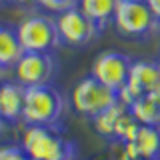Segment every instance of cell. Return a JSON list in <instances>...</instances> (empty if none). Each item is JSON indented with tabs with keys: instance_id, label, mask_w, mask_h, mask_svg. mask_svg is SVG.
<instances>
[{
	"instance_id": "16",
	"label": "cell",
	"mask_w": 160,
	"mask_h": 160,
	"mask_svg": "<svg viewBox=\"0 0 160 160\" xmlns=\"http://www.w3.org/2000/svg\"><path fill=\"white\" fill-rule=\"evenodd\" d=\"M140 126H142V124L130 114V110H126V112L118 118V122H116V128H114V140H118V142H134L136 136H138Z\"/></svg>"
},
{
	"instance_id": "3",
	"label": "cell",
	"mask_w": 160,
	"mask_h": 160,
	"mask_svg": "<svg viewBox=\"0 0 160 160\" xmlns=\"http://www.w3.org/2000/svg\"><path fill=\"white\" fill-rule=\"evenodd\" d=\"M16 34L24 52H54L62 44L56 20L44 14L26 16L16 26Z\"/></svg>"
},
{
	"instance_id": "20",
	"label": "cell",
	"mask_w": 160,
	"mask_h": 160,
	"mask_svg": "<svg viewBox=\"0 0 160 160\" xmlns=\"http://www.w3.org/2000/svg\"><path fill=\"white\" fill-rule=\"evenodd\" d=\"M10 2H16V4H32V2H38V0H10Z\"/></svg>"
},
{
	"instance_id": "23",
	"label": "cell",
	"mask_w": 160,
	"mask_h": 160,
	"mask_svg": "<svg viewBox=\"0 0 160 160\" xmlns=\"http://www.w3.org/2000/svg\"><path fill=\"white\" fill-rule=\"evenodd\" d=\"M156 62H158V64H160V54H158V60H156Z\"/></svg>"
},
{
	"instance_id": "17",
	"label": "cell",
	"mask_w": 160,
	"mask_h": 160,
	"mask_svg": "<svg viewBox=\"0 0 160 160\" xmlns=\"http://www.w3.org/2000/svg\"><path fill=\"white\" fill-rule=\"evenodd\" d=\"M0 160H30L20 144H0Z\"/></svg>"
},
{
	"instance_id": "11",
	"label": "cell",
	"mask_w": 160,
	"mask_h": 160,
	"mask_svg": "<svg viewBox=\"0 0 160 160\" xmlns=\"http://www.w3.org/2000/svg\"><path fill=\"white\" fill-rule=\"evenodd\" d=\"M22 54H24V50L18 40L16 28L0 24V66H4L6 70L14 68Z\"/></svg>"
},
{
	"instance_id": "13",
	"label": "cell",
	"mask_w": 160,
	"mask_h": 160,
	"mask_svg": "<svg viewBox=\"0 0 160 160\" xmlns=\"http://www.w3.org/2000/svg\"><path fill=\"white\" fill-rule=\"evenodd\" d=\"M130 114L144 126H160V100H156L152 94H144L136 102L128 106Z\"/></svg>"
},
{
	"instance_id": "24",
	"label": "cell",
	"mask_w": 160,
	"mask_h": 160,
	"mask_svg": "<svg viewBox=\"0 0 160 160\" xmlns=\"http://www.w3.org/2000/svg\"><path fill=\"white\" fill-rule=\"evenodd\" d=\"M138 2H148V0H138Z\"/></svg>"
},
{
	"instance_id": "9",
	"label": "cell",
	"mask_w": 160,
	"mask_h": 160,
	"mask_svg": "<svg viewBox=\"0 0 160 160\" xmlns=\"http://www.w3.org/2000/svg\"><path fill=\"white\" fill-rule=\"evenodd\" d=\"M134 60L126 56L122 52H114V50H104L100 52L92 62V74L96 80H100L102 84H106L112 90H122L128 82L130 76V68H132Z\"/></svg>"
},
{
	"instance_id": "14",
	"label": "cell",
	"mask_w": 160,
	"mask_h": 160,
	"mask_svg": "<svg viewBox=\"0 0 160 160\" xmlns=\"http://www.w3.org/2000/svg\"><path fill=\"white\" fill-rule=\"evenodd\" d=\"M136 148L140 158L160 160V126H140L136 136Z\"/></svg>"
},
{
	"instance_id": "8",
	"label": "cell",
	"mask_w": 160,
	"mask_h": 160,
	"mask_svg": "<svg viewBox=\"0 0 160 160\" xmlns=\"http://www.w3.org/2000/svg\"><path fill=\"white\" fill-rule=\"evenodd\" d=\"M16 82L22 86H44L52 84L56 76V60L52 52H24L14 66Z\"/></svg>"
},
{
	"instance_id": "7",
	"label": "cell",
	"mask_w": 160,
	"mask_h": 160,
	"mask_svg": "<svg viewBox=\"0 0 160 160\" xmlns=\"http://www.w3.org/2000/svg\"><path fill=\"white\" fill-rule=\"evenodd\" d=\"M154 90H160V64L152 60H134L126 86L118 90V100L130 106L140 96Z\"/></svg>"
},
{
	"instance_id": "15",
	"label": "cell",
	"mask_w": 160,
	"mask_h": 160,
	"mask_svg": "<svg viewBox=\"0 0 160 160\" xmlns=\"http://www.w3.org/2000/svg\"><path fill=\"white\" fill-rule=\"evenodd\" d=\"M126 110H128V106L118 100L114 106L106 108L104 112H100V114H96V116L92 118L94 130H96L100 136H104V138H114V128H116V122H118V118L122 116Z\"/></svg>"
},
{
	"instance_id": "25",
	"label": "cell",
	"mask_w": 160,
	"mask_h": 160,
	"mask_svg": "<svg viewBox=\"0 0 160 160\" xmlns=\"http://www.w3.org/2000/svg\"><path fill=\"white\" fill-rule=\"evenodd\" d=\"M136 160H146V158H136Z\"/></svg>"
},
{
	"instance_id": "6",
	"label": "cell",
	"mask_w": 160,
	"mask_h": 160,
	"mask_svg": "<svg viewBox=\"0 0 160 160\" xmlns=\"http://www.w3.org/2000/svg\"><path fill=\"white\" fill-rule=\"evenodd\" d=\"M56 26L60 32V40L70 48H82L98 38L102 28L94 20H90L78 6L68 8L56 14Z\"/></svg>"
},
{
	"instance_id": "2",
	"label": "cell",
	"mask_w": 160,
	"mask_h": 160,
	"mask_svg": "<svg viewBox=\"0 0 160 160\" xmlns=\"http://www.w3.org/2000/svg\"><path fill=\"white\" fill-rule=\"evenodd\" d=\"M62 114H64V96L52 84L26 88L24 110H22L24 126L26 124L52 126V124L60 122Z\"/></svg>"
},
{
	"instance_id": "19",
	"label": "cell",
	"mask_w": 160,
	"mask_h": 160,
	"mask_svg": "<svg viewBox=\"0 0 160 160\" xmlns=\"http://www.w3.org/2000/svg\"><path fill=\"white\" fill-rule=\"evenodd\" d=\"M148 6H150V10L154 12V16H156L158 22H160V0H148Z\"/></svg>"
},
{
	"instance_id": "10",
	"label": "cell",
	"mask_w": 160,
	"mask_h": 160,
	"mask_svg": "<svg viewBox=\"0 0 160 160\" xmlns=\"http://www.w3.org/2000/svg\"><path fill=\"white\" fill-rule=\"evenodd\" d=\"M24 96H26V86H22L16 80L0 84V116L4 122L22 120Z\"/></svg>"
},
{
	"instance_id": "27",
	"label": "cell",
	"mask_w": 160,
	"mask_h": 160,
	"mask_svg": "<svg viewBox=\"0 0 160 160\" xmlns=\"http://www.w3.org/2000/svg\"><path fill=\"white\" fill-rule=\"evenodd\" d=\"M0 118H2V116H0Z\"/></svg>"
},
{
	"instance_id": "1",
	"label": "cell",
	"mask_w": 160,
	"mask_h": 160,
	"mask_svg": "<svg viewBox=\"0 0 160 160\" xmlns=\"http://www.w3.org/2000/svg\"><path fill=\"white\" fill-rule=\"evenodd\" d=\"M20 146L30 160H74L76 144L60 132L58 124L38 126L26 124L20 136Z\"/></svg>"
},
{
	"instance_id": "5",
	"label": "cell",
	"mask_w": 160,
	"mask_h": 160,
	"mask_svg": "<svg viewBox=\"0 0 160 160\" xmlns=\"http://www.w3.org/2000/svg\"><path fill=\"white\" fill-rule=\"evenodd\" d=\"M112 24L122 36L128 38H142L160 28V22L150 10L148 2L138 0H120Z\"/></svg>"
},
{
	"instance_id": "22",
	"label": "cell",
	"mask_w": 160,
	"mask_h": 160,
	"mask_svg": "<svg viewBox=\"0 0 160 160\" xmlns=\"http://www.w3.org/2000/svg\"><path fill=\"white\" fill-rule=\"evenodd\" d=\"M4 70H6V68H4V66H0V78L4 76Z\"/></svg>"
},
{
	"instance_id": "26",
	"label": "cell",
	"mask_w": 160,
	"mask_h": 160,
	"mask_svg": "<svg viewBox=\"0 0 160 160\" xmlns=\"http://www.w3.org/2000/svg\"><path fill=\"white\" fill-rule=\"evenodd\" d=\"M0 2H2V0H0Z\"/></svg>"
},
{
	"instance_id": "21",
	"label": "cell",
	"mask_w": 160,
	"mask_h": 160,
	"mask_svg": "<svg viewBox=\"0 0 160 160\" xmlns=\"http://www.w3.org/2000/svg\"><path fill=\"white\" fill-rule=\"evenodd\" d=\"M2 128H4V120L0 118V134H2Z\"/></svg>"
},
{
	"instance_id": "18",
	"label": "cell",
	"mask_w": 160,
	"mask_h": 160,
	"mask_svg": "<svg viewBox=\"0 0 160 160\" xmlns=\"http://www.w3.org/2000/svg\"><path fill=\"white\" fill-rule=\"evenodd\" d=\"M38 4L42 8H46L50 10V12H64V10H68V8H74V6H78V0H38Z\"/></svg>"
},
{
	"instance_id": "4",
	"label": "cell",
	"mask_w": 160,
	"mask_h": 160,
	"mask_svg": "<svg viewBox=\"0 0 160 160\" xmlns=\"http://www.w3.org/2000/svg\"><path fill=\"white\" fill-rule=\"evenodd\" d=\"M118 102V92L108 88L94 76H86L74 84L70 92V104L78 114L94 118L96 114L104 112L106 108Z\"/></svg>"
},
{
	"instance_id": "12",
	"label": "cell",
	"mask_w": 160,
	"mask_h": 160,
	"mask_svg": "<svg viewBox=\"0 0 160 160\" xmlns=\"http://www.w3.org/2000/svg\"><path fill=\"white\" fill-rule=\"evenodd\" d=\"M118 2L120 0H78V8L104 30L114 20Z\"/></svg>"
}]
</instances>
